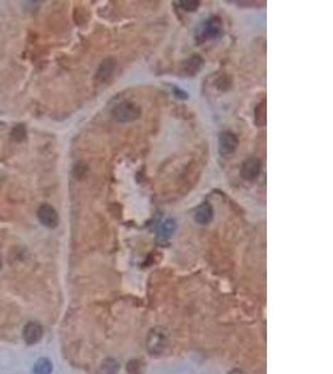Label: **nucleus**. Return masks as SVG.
Here are the masks:
<instances>
[{"label":"nucleus","instance_id":"obj_16","mask_svg":"<svg viewBox=\"0 0 333 374\" xmlns=\"http://www.w3.org/2000/svg\"><path fill=\"white\" fill-rule=\"evenodd\" d=\"M180 4H181V8L186 11H195L200 6L199 0H184V1H180Z\"/></svg>","mask_w":333,"mask_h":374},{"label":"nucleus","instance_id":"obj_14","mask_svg":"<svg viewBox=\"0 0 333 374\" xmlns=\"http://www.w3.org/2000/svg\"><path fill=\"white\" fill-rule=\"evenodd\" d=\"M10 136H11V138H13L14 141H16V142L24 141V138L26 137L25 126H24L23 124H19V125H16L15 127L11 130Z\"/></svg>","mask_w":333,"mask_h":374},{"label":"nucleus","instance_id":"obj_8","mask_svg":"<svg viewBox=\"0 0 333 374\" xmlns=\"http://www.w3.org/2000/svg\"><path fill=\"white\" fill-rule=\"evenodd\" d=\"M203 64H205V60L200 55L195 54L182 62L181 72L184 75H186V76H195L198 72L201 71V69L203 67Z\"/></svg>","mask_w":333,"mask_h":374},{"label":"nucleus","instance_id":"obj_11","mask_svg":"<svg viewBox=\"0 0 333 374\" xmlns=\"http://www.w3.org/2000/svg\"><path fill=\"white\" fill-rule=\"evenodd\" d=\"M176 230V222L174 220H166L157 230V237L160 240H169Z\"/></svg>","mask_w":333,"mask_h":374},{"label":"nucleus","instance_id":"obj_5","mask_svg":"<svg viewBox=\"0 0 333 374\" xmlns=\"http://www.w3.org/2000/svg\"><path fill=\"white\" fill-rule=\"evenodd\" d=\"M38 218L41 225L48 228H55L59 225V215L53 206L48 203H43L38 208Z\"/></svg>","mask_w":333,"mask_h":374},{"label":"nucleus","instance_id":"obj_2","mask_svg":"<svg viewBox=\"0 0 333 374\" xmlns=\"http://www.w3.org/2000/svg\"><path fill=\"white\" fill-rule=\"evenodd\" d=\"M221 29H222V20L218 16H211L207 20L203 21L200 28L198 29L196 40L198 43H205V41L211 40L221 33Z\"/></svg>","mask_w":333,"mask_h":374},{"label":"nucleus","instance_id":"obj_18","mask_svg":"<svg viewBox=\"0 0 333 374\" xmlns=\"http://www.w3.org/2000/svg\"><path fill=\"white\" fill-rule=\"evenodd\" d=\"M174 91L176 92V96L180 99H187V92L182 91V90L177 89V87H174Z\"/></svg>","mask_w":333,"mask_h":374},{"label":"nucleus","instance_id":"obj_7","mask_svg":"<svg viewBox=\"0 0 333 374\" xmlns=\"http://www.w3.org/2000/svg\"><path fill=\"white\" fill-rule=\"evenodd\" d=\"M261 171V161L257 157H250L242 164L241 176L247 181H254L259 177Z\"/></svg>","mask_w":333,"mask_h":374},{"label":"nucleus","instance_id":"obj_19","mask_svg":"<svg viewBox=\"0 0 333 374\" xmlns=\"http://www.w3.org/2000/svg\"><path fill=\"white\" fill-rule=\"evenodd\" d=\"M228 374H245V373L241 371V369H232V371H231Z\"/></svg>","mask_w":333,"mask_h":374},{"label":"nucleus","instance_id":"obj_17","mask_svg":"<svg viewBox=\"0 0 333 374\" xmlns=\"http://www.w3.org/2000/svg\"><path fill=\"white\" fill-rule=\"evenodd\" d=\"M128 372L130 374H141V362L130 361L128 363Z\"/></svg>","mask_w":333,"mask_h":374},{"label":"nucleus","instance_id":"obj_20","mask_svg":"<svg viewBox=\"0 0 333 374\" xmlns=\"http://www.w3.org/2000/svg\"><path fill=\"white\" fill-rule=\"evenodd\" d=\"M0 269H1V258H0Z\"/></svg>","mask_w":333,"mask_h":374},{"label":"nucleus","instance_id":"obj_3","mask_svg":"<svg viewBox=\"0 0 333 374\" xmlns=\"http://www.w3.org/2000/svg\"><path fill=\"white\" fill-rule=\"evenodd\" d=\"M111 114H113V118L120 123H130V121H135L140 118L141 109L136 104L125 101V103L118 104L113 109Z\"/></svg>","mask_w":333,"mask_h":374},{"label":"nucleus","instance_id":"obj_9","mask_svg":"<svg viewBox=\"0 0 333 374\" xmlns=\"http://www.w3.org/2000/svg\"><path fill=\"white\" fill-rule=\"evenodd\" d=\"M115 67H116L115 59H111V58L105 59L100 64L98 71H96V80H98L99 82H101V84L108 82L109 80L111 79V76H113L114 71H115Z\"/></svg>","mask_w":333,"mask_h":374},{"label":"nucleus","instance_id":"obj_1","mask_svg":"<svg viewBox=\"0 0 333 374\" xmlns=\"http://www.w3.org/2000/svg\"><path fill=\"white\" fill-rule=\"evenodd\" d=\"M167 346H169V333H167L166 329L161 328V327H156V328L150 331L146 341V347L150 353H164Z\"/></svg>","mask_w":333,"mask_h":374},{"label":"nucleus","instance_id":"obj_4","mask_svg":"<svg viewBox=\"0 0 333 374\" xmlns=\"http://www.w3.org/2000/svg\"><path fill=\"white\" fill-rule=\"evenodd\" d=\"M239 147V138L231 131H225L218 137V152L222 156H228Z\"/></svg>","mask_w":333,"mask_h":374},{"label":"nucleus","instance_id":"obj_6","mask_svg":"<svg viewBox=\"0 0 333 374\" xmlns=\"http://www.w3.org/2000/svg\"><path fill=\"white\" fill-rule=\"evenodd\" d=\"M44 329L40 323L38 322H29L26 323L23 329V338L26 344L34 346L43 338Z\"/></svg>","mask_w":333,"mask_h":374},{"label":"nucleus","instance_id":"obj_12","mask_svg":"<svg viewBox=\"0 0 333 374\" xmlns=\"http://www.w3.org/2000/svg\"><path fill=\"white\" fill-rule=\"evenodd\" d=\"M34 374H52L53 363L48 358H40L34 364Z\"/></svg>","mask_w":333,"mask_h":374},{"label":"nucleus","instance_id":"obj_10","mask_svg":"<svg viewBox=\"0 0 333 374\" xmlns=\"http://www.w3.org/2000/svg\"><path fill=\"white\" fill-rule=\"evenodd\" d=\"M194 218L200 225H207L208 222H211V220L213 218V210L211 205H208L207 202H203L200 206H198L195 208V212H194Z\"/></svg>","mask_w":333,"mask_h":374},{"label":"nucleus","instance_id":"obj_15","mask_svg":"<svg viewBox=\"0 0 333 374\" xmlns=\"http://www.w3.org/2000/svg\"><path fill=\"white\" fill-rule=\"evenodd\" d=\"M104 374H116L119 372V363L114 359H106L103 363Z\"/></svg>","mask_w":333,"mask_h":374},{"label":"nucleus","instance_id":"obj_13","mask_svg":"<svg viewBox=\"0 0 333 374\" xmlns=\"http://www.w3.org/2000/svg\"><path fill=\"white\" fill-rule=\"evenodd\" d=\"M255 121H256L257 126H265L266 125V101L260 104L255 111Z\"/></svg>","mask_w":333,"mask_h":374}]
</instances>
